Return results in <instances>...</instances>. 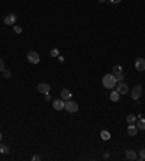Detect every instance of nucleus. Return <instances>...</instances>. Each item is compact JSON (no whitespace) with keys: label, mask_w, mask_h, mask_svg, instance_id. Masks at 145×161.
Returning a JSON list of instances; mask_svg holds the SVG:
<instances>
[{"label":"nucleus","mask_w":145,"mask_h":161,"mask_svg":"<svg viewBox=\"0 0 145 161\" xmlns=\"http://www.w3.org/2000/svg\"><path fill=\"white\" fill-rule=\"evenodd\" d=\"M116 77H115V74H106V75H103V78H102V84H103V87H106V89H113L115 86H116Z\"/></svg>","instance_id":"1"},{"label":"nucleus","mask_w":145,"mask_h":161,"mask_svg":"<svg viewBox=\"0 0 145 161\" xmlns=\"http://www.w3.org/2000/svg\"><path fill=\"white\" fill-rule=\"evenodd\" d=\"M142 91H144V89H142V86H135L134 89L131 90V97L134 99V100H138L141 96H142Z\"/></svg>","instance_id":"2"},{"label":"nucleus","mask_w":145,"mask_h":161,"mask_svg":"<svg viewBox=\"0 0 145 161\" xmlns=\"http://www.w3.org/2000/svg\"><path fill=\"white\" fill-rule=\"evenodd\" d=\"M64 109H65L67 112H70V113H75V112L78 110V105H77L74 100L70 99V100H67V102H65V107H64Z\"/></svg>","instance_id":"3"},{"label":"nucleus","mask_w":145,"mask_h":161,"mask_svg":"<svg viewBox=\"0 0 145 161\" xmlns=\"http://www.w3.org/2000/svg\"><path fill=\"white\" fill-rule=\"evenodd\" d=\"M26 58H28V61L31 63V64H38L39 61H41V58H39V54L36 52V51H29L28 55H26Z\"/></svg>","instance_id":"4"},{"label":"nucleus","mask_w":145,"mask_h":161,"mask_svg":"<svg viewBox=\"0 0 145 161\" xmlns=\"http://www.w3.org/2000/svg\"><path fill=\"white\" fill-rule=\"evenodd\" d=\"M52 106H54L55 110H62L65 107V102L62 99H55L54 102H52Z\"/></svg>","instance_id":"5"},{"label":"nucleus","mask_w":145,"mask_h":161,"mask_svg":"<svg viewBox=\"0 0 145 161\" xmlns=\"http://www.w3.org/2000/svg\"><path fill=\"white\" fill-rule=\"evenodd\" d=\"M50 90H51V86H50L48 83H39V84H38V91H39V93L47 94V93H50Z\"/></svg>","instance_id":"6"},{"label":"nucleus","mask_w":145,"mask_h":161,"mask_svg":"<svg viewBox=\"0 0 145 161\" xmlns=\"http://www.w3.org/2000/svg\"><path fill=\"white\" fill-rule=\"evenodd\" d=\"M135 70L138 71H145V60L144 58H138L135 61Z\"/></svg>","instance_id":"7"},{"label":"nucleus","mask_w":145,"mask_h":161,"mask_svg":"<svg viewBox=\"0 0 145 161\" xmlns=\"http://www.w3.org/2000/svg\"><path fill=\"white\" fill-rule=\"evenodd\" d=\"M16 15H13V13H10V15H7V16H6V18H4V23H6V25H9V26H10V25H15V23H16Z\"/></svg>","instance_id":"8"},{"label":"nucleus","mask_w":145,"mask_h":161,"mask_svg":"<svg viewBox=\"0 0 145 161\" xmlns=\"http://www.w3.org/2000/svg\"><path fill=\"white\" fill-rule=\"evenodd\" d=\"M128 135H131V137H135V135H136V134H138V131H139V129H138V126L136 125H134V124H129V126H128Z\"/></svg>","instance_id":"9"},{"label":"nucleus","mask_w":145,"mask_h":161,"mask_svg":"<svg viewBox=\"0 0 145 161\" xmlns=\"http://www.w3.org/2000/svg\"><path fill=\"white\" fill-rule=\"evenodd\" d=\"M125 155H126L128 160H131V161H134V160L138 158V154H136L134 150H126V151H125Z\"/></svg>","instance_id":"10"},{"label":"nucleus","mask_w":145,"mask_h":161,"mask_svg":"<svg viewBox=\"0 0 145 161\" xmlns=\"http://www.w3.org/2000/svg\"><path fill=\"white\" fill-rule=\"evenodd\" d=\"M118 91H119L121 94H126L128 91H129V87H128L126 83H123V81L119 83V84H118Z\"/></svg>","instance_id":"11"},{"label":"nucleus","mask_w":145,"mask_h":161,"mask_svg":"<svg viewBox=\"0 0 145 161\" xmlns=\"http://www.w3.org/2000/svg\"><path fill=\"white\" fill-rule=\"evenodd\" d=\"M71 91L68 89H64V90H61V99L64 100V102H67V100H70L71 99Z\"/></svg>","instance_id":"12"},{"label":"nucleus","mask_w":145,"mask_h":161,"mask_svg":"<svg viewBox=\"0 0 145 161\" xmlns=\"http://www.w3.org/2000/svg\"><path fill=\"white\" fill-rule=\"evenodd\" d=\"M119 99H121V93H119L118 90L110 93V100H112V102H119Z\"/></svg>","instance_id":"13"},{"label":"nucleus","mask_w":145,"mask_h":161,"mask_svg":"<svg viewBox=\"0 0 145 161\" xmlns=\"http://www.w3.org/2000/svg\"><path fill=\"white\" fill-rule=\"evenodd\" d=\"M9 152H10L9 145H6V144H0V154H9Z\"/></svg>","instance_id":"14"},{"label":"nucleus","mask_w":145,"mask_h":161,"mask_svg":"<svg viewBox=\"0 0 145 161\" xmlns=\"http://www.w3.org/2000/svg\"><path fill=\"white\" fill-rule=\"evenodd\" d=\"M136 126H138V129H141V131H145V119H136Z\"/></svg>","instance_id":"15"},{"label":"nucleus","mask_w":145,"mask_h":161,"mask_svg":"<svg viewBox=\"0 0 145 161\" xmlns=\"http://www.w3.org/2000/svg\"><path fill=\"white\" fill-rule=\"evenodd\" d=\"M100 138H102L103 141H109V139H110V134H109L108 131H102V132H100Z\"/></svg>","instance_id":"16"},{"label":"nucleus","mask_w":145,"mask_h":161,"mask_svg":"<svg viewBox=\"0 0 145 161\" xmlns=\"http://www.w3.org/2000/svg\"><path fill=\"white\" fill-rule=\"evenodd\" d=\"M126 121H128V124H135L136 122V116L135 115H128Z\"/></svg>","instance_id":"17"},{"label":"nucleus","mask_w":145,"mask_h":161,"mask_svg":"<svg viewBox=\"0 0 145 161\" xmlns=\"http://www.w3.org/2000/svg\"><path fill=\"white\" fill-rule=\"evenodd\" d=\"M122 71H123V70H122L121 65H115V67H113V74H115V75H116V74H121Z\"/></svg>","instance_id":"18"},{"label":"nucleus","mask_w":145,"mask_h":161,"mask_svg":"<svg viewBox=\"0 0 145 161\" xmlns=\"http://www.w3.org/2000/svg\"><path fill=\"white\" fill-rule=\"evenodd\" d=\"M115 77H116V81H119V83H122V81L125 80V75H123V73H121V74H116Z\"/></svg>","instance_id":"19"},{"label":"nucleus","mask_w":145,"mask_h":161,"mask_svg":"<svg viewBox=\"0 0 145 161\" xmlns=\"http://www.w3.org/2000/svg\"><path fill=\"white\" fill-rule=\"evenodd\" d=\"M138 158H139V160H145V148H142V150L138 152Z\"/></svg>","instance_id":"20"},{"label":"nucleus","mask_w":145,"mask_h":161,"mask_svg":"<svg viewBox=\"0 0 145 161\" xmlns=\"http://www.w3.org/2000/svg\"><path fill=\"white\" fill-rule=\"evenodd\" d=\"M3 75H4V77H6V78H10V77H12V73L9 71V70H3Z\"/></svg>","instance_id":"21"},{"label":"nucleus","mask_w":145,"mask_h":161,"mask_svg":"<svg viewBox=\"0 0 145 161\" xmlns=\"http://www.w3.org/2000/svg\"><path fill=\"white\" fill-rule=\"evenodd\" d=\"M13 29H15L16 34H20V32H22V28H20L19 25H13Z\"/></svg>","instance_id":"22"},{"label":"nucleus","mask_w":145,"mask_h":161,"mask_svg":"<svg viewBox=\"0 0 145 161\" xmlns=\"http://www.w3.org/2000/svg\"><path fill=\"white\" fill-rule=\"evenodd\" d=\"M4 70V60L3 58H0V73Z\"/></svg>","instance_id":"23"},{"label":"nucleus","mask_w":145,"mask_h":161,"mask_svg":"<svg viewBox=\"0 0 145 161\" xmlns=\"http://www.w3.org/2000/svg\"><path fill=\"white\" fill-rule=\"evenodd\" d=\"M51 55H52V57H58V55H60V54H58V50H52V51H51Z\"/></svg>","instance_id":"24"},{"label":"nucleus","mask_w":145,"mask_h":161,"mask_svg":"<svg viewBox=\"0 0 145 161\" xmlns=\"http://www.w3.org/2000/svg\"><path fill=\"white\" fill-rule=\"evenodd\" d=\"M50 100H51V94L47 93V94H45V102H50Z\"/></svg>","instance_id":"25"},{"label":"nucleus","mask_w":145,"mask_h":161,"mask_svg":"<svg viewBox=\"0 0 145 161\" xmlns=\"http://www.w3.org/2000/svg\"><path fill=\"white\" fill-rule=\"evenodd\" d=\"M110 3H113V4H118V3H121L122 0H109Z\"/></svg>","instance_id":"26"},{"label":"nucleus","mask_w":145,"mask_h":161,"mask_svg":"<svg viewBox=\"0 0 145 161\" xmlns=\"http://www.w3.org/2000/svg\"><path fill=\"white\" fill-rule=\"evenodd\" d=\"M32 160H34V161H36V160H41V157H39V155L36 154V155H34V157H32Z\"/></svg>","instance_id":"27"},{"label":"nucleus","mask_w":145,"mask_h":161,"mask_svg":"<svg viewBox=\"0 0 145 161\" xmlns=\"http://www.w3.org/2000/svg\"><path fill=\"white\" fill-rule=\"evenodd\" d=\"M58 61L62 63V61H64V57H62V55H58Z\"/></svg>","instance_id":"28"},{"label":"nucleus","mask_w":145,"mask_h":161,"mask_svg":"<svg viewBox=\"0 0 145 161\" xmlns=\"http://www.w3.org/2000/svg\"><path fill=\"white\" fill-rule=\"evenodd\" d=\"M105 1H108V0H99V3H105Z\"/></svg>","instance_id":"29"},{"label":"nucleus","mask_w":145,"mask_h":161,"mask_svg":"<svg viewBox=\"0 0 145 161\" xmlns=\"http://www.w3.org/2000/svg\"><path fill=\"white\" fill-rule=\"evenodd\" d=\"M1 139H3V135H1V132H0V141H1Z\"/></svg>","instance_id":"30"}]
</instances>
